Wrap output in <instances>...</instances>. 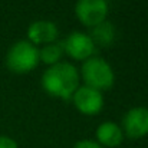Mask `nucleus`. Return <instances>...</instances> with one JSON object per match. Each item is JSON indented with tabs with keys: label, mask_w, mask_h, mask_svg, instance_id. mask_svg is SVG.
<instances>
[{
	"label": "nucleus",
	"mask_w": 148,
	"mask_h": 148,
	"mask_svg": "<svg viewBox=\"0 0 148 148\" xmlns=\"http://www.w3.org/2000/svg\"><path fill=\"white\" fill-rule=\"evenodd\" d=\"M75 14L82 25L95 27L105 22L108 14V3L106 0H78Z\"/></svg>",
	"instance_id": "nucleus-4"
},
{
	"label": "nucleus",
	"mask_w": 148,
	"mask_h": 148,
	"mask_svg": "<svg viewBox=\"0 0 148 148\" xmlns=\"http://www.w3.org/2000/svg\"><path fill=\"white\" fill-rule=\"evenodd\" d=\"M89 38L92 39L94 45L97 43L99 46H109L115 39V27L108 22H102L98 26L92 27V35Z\"/></svg>",
	"instance_id": "nucleus-10"
},
{
	"label": "nucleus",
	"mask_w": 148,
	"mask_h": 148,
	"mask_svg": "<svg viewBox=\"0 0 148 148\" xmlns=\"http://www.w3.org/2000/svg\"><path fill=\"white\" fill-rule=\"evenodd\" d=\"M59 35L58 26L53 22L48 20H38L35 23H32L27 29V38L29 42H32V45H49L52 42L56 40Z\"/></svg>",
	"instance_id": "nucleus-8"
},
{
	"label": "nucleus",
	"mask_w": 148,
	"mask_h": 148,
	"mask_svg": "<svg viewBox=\"0 0 148 148\" xmlns=\"http://www.w3.org/2000/svg\"><path fill=\"white\" fill-rule=\"evenodd\" d=\"M39 63V52L27 40L16 42L6 55V65L13 73H27Z\"/></svg>",
	"instance_id": "nucleus-2"
},
{
	"label": "nucleus",
	"mask_w": 148,
	"mask_h": 148,
	"mask_svg": "<svg viewBox=\"0 0 148 148\" xmlns=\"http://www.w3.org/2000/svg\"><path fill=\"white\" fill-rule=\"evenodd\" d=\"M73 103L76 109L85 115H95L101 112L103 106V97L102 94L89 86H81L72 95Z\"/></svg>",
	"instance_id": "nucleus-5"
},
{
	"label": "nucleus",
	"mask_w": 148,
	"mask_h": 148,
	"mask_svg": "<svg viewBox=\"0 0 148 148\" xmlns=\"http://www.w3.org/2000/svg\"><path fill=\"white\" fill-rule=\"evenodd\" d=\"M82 78L86 86L97 91L109 89L114 85L115 75L112 68L101 58H89L82 65Z\"/></svg>",
	"instance_id": "nucleus-3"
},
{
	"label": "nucleus",
	"mask_w": 148,
	"mask_h": 148,
	"mask_svg": "<svg viewBox=\"0 0 148 148\" xmlns=\"http://www.w3.org/2000/svg\"><path fill=\"white\" fill-rule=\"evenodd\" d=\"M122 127L130 138H143L148 135V109L144 106L130 109L122 119Z\"/></svg>",
	"instance_id": "nucleus-7"
},
{
	"label": "nucleus",
	"mask_w": 148,
	"mask_h": 148,
	"mask_svg": "<svg viewBox=\"0 0 148 148\" xmlns=\"http://www.w3.org/2000/svg\"><path fill=\"white\" fill-rule=\"evenodd\" d=\"M122 130L115 122H103L97 128V140L99 145L118 147L122 143Z\"/></svg>",
	"instance_id": "nucleus-9"
},
{
	"label": "nucleus",
	"mask_w": 148,
	"mask_h": 148,
	"mask_svg": "<svg viewBox=\"0 0 148 148\" xmlns=\"http://www.w3.org/2000/svg\"><path fill=\"white\" fill-rule=\"evenodd\" d=\"M0 148H19L16 141L10 137H4V135H0Z\"/></svg>",
	"instance_id": "nucleus-12"
},
{
	"label": "nucleus",
	"mask_w": 148,
	"mask_h": 148,
	"mask_svg": "<svg viewBox=\"0 0 148 148\" xmlns=\"http://www.w3.org/2000/svg\"><path fill=\"white\" fill-rule=\"evenodd\" d=\"M40 82L50 97L69 99L78 89L79 75L73 65L68 62H58L45 71Z\"/></svg>",
	"instance_id": "nucleus-1"
},
{
	"label": "nucleus",
	"mask_w": 148,
	"mask_h": 148,
	"mask_svg": "<svg viewBox=\"0 0 148 148\" xmlns=\"http://www.w3.org/2000/svg\"><path fill=\"white\" fill-rule=\"evenodd\" d=\"M63 49L72 59L86 60L92 56V53L95 50V45L86 33L73 32L63 42Z\"/></svg>",
	"instance_id": "nucleus-6"
},
{
	"label": "nucleus",
	"mask_w": 148,
	"mask_h": 148,
	"mask_svg": "<svg viewBox=\"0 0 148 148\" xmlns=\"http://www.w3.org/2000/svg\"><path fill=\"white\" fill-rule=\"evenodd\" d=\"M62 56V48L56 43H49V45H45L42 50L39 52V59L46 63V65H55L59 62Z\"/></svg>",
	"instance_id": "nucleus-11"
},
{
	"label": "nucleus",
	"mask_w": 148,
	"mask_h": 148,
	"mask_svg": "<svg viewBox=\"0 0 148 148\" xmlns=\"http://www.w3.org/2000/svg\"><path fill=\"white\" fill-rule=\"evenodd\" d=\"M73 148H102V147L99 145L98 143H95V141H91V140H82V141L76 143Z\"/></svg>",
	"instance_id": "nucleus-13"
}]
</instances>
